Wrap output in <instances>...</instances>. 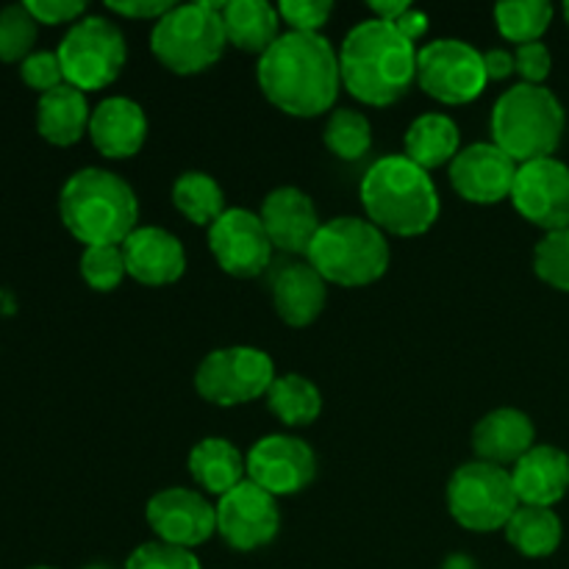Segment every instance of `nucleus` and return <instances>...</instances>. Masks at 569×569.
Returning <instances> with one entry per match:
<instances>
[{"label": "nucleus", "mask_w": 569, "mask_h": 569, "mask_svg": "<svg viewBox=\"0 0 569 569\" xmlns=\"http://www.w3.org/2000/svg\"><path fill=\"white\" fill-rule=\"evenodd\" d=\"M520 164L495 142H476L450 161V183L476 206H495L511 198Z\"/></svg>", "instance_id": "nucleus-17"}, {"label": "nucleus", "mask_w": 569, "mask_h": 569, "mask_svg": "<svg viewBox=\"0 0 569 569\" xmlns=\"http://www.w3.org/2000/svg\"><path fill=\"white\" fill-rule=\"evenodd\" d=\"M503 531L511 548L526 559L553 556L559 550L561 537H565L559 515L553 509H542V506H520Z\"/></svg>", "instance_id": "nucleus-28"}, {"label": "nucleus", "mask_w": 569, "mask_h": 569, "mask_svg": "<svg viewBox=\"0 0 569 569\" xmlns=\"http://www.w3.org/2000/svg\"><path fill=\"white\" fill-rule=\"evenodd\" d=\"M220 17L228 44L244 53L264 56L281 39L278 6L264 3V0H228V3H220Z\"/></svg>", "instance_id": "nucleus-24"}, {"label": "nucleus", "mask_w": 569, "mask_h": 569, "mask_svg": "<svg viewBox=\"0 0 569 569\" xmlns=\"http://www.w3.org/2000/svg\"><path fill=\"white\" fill-rule=\"evenodd\" d=\"M226 44L220 3L211 0L172 6L150 31V50L176 76H198L214 67Z\"/></svg>", "instance_id": "nucleus-7"}, {"label": "nucleus", "mask_w": 569, "mask_h": 569, "mask_svg": "<svg viewBox=\"0 0 569 569\" xmlns=\"http://www.w3.org/2000/svg\"><path fill=\"white\" fill-rule=\"evenodd\" d=\"M31 569H53V567H31Z\"/></svg>", "instance_id": "nucleus-48"}, {"label": "nucleus", "mask_w": 569, "mask_h": 569, "mask_svg": "<svg viewBox=\"0 0 569 569\" xmlns=\"http://www.w3.org/2000/svg\"><path fill=\"white\" fill-rule=\"evenodd\" d=\"M533 439H537V428L526 411L495 409L476 422L472 450H476L478 461L515 467L533 448Z\"/></svg>", "instance_id": "nucleus-22"}, {"label": "nucleus", "mask_w": 569, "mask_h": 569, "mask_svg": "<svg viewBox=\"0 0 569 569\" xmlns=\"http://www.w3.org/2000/svg\"><path fill=\"white\" fill-rule=\"evenodd\" d=\"M417 44L392 22H359L339 50L342 87L367 106L398 103L417 81Z\"/></svg>", "instance_id": "nucleus-2"}, {"label": "nucleus", "mask_w": 569, "mask_h": 569, "mask_svg": "<svg viewBox=\"0 0 569 569\" xmlns=\"http://www.w3.org/2000/svg\"><path fill=\"white\" fill-rule=\"evenodd\" d=\"M106 9L120 17H131V20L159 22L172 9V3L167 0H126V3H106Z\"/></svg>", "instance_id": "nucleus-41"}, {"label": "nucleus", "mask_w": 569, "mask_h": 569, "mask_svg": "<svg viewBox=\"0 0 569 569\" xmlns=\"http://www.w3.org/2000/svg\"><path fill=\"white\" fill-rule=\"evenodd\" d=\"M276 378V365L264 350L233 345V348L211 350L200 361L194 372V389L206 403L231 409L267 398Z\"/></svg>", "instance_id": "nucleus-10"}, {"label": "nucleus", "mask_w": 569, "mask_h": 569, "mask_svg": "<svg viewBox=\"0 0 569 569\" xmlns=\"http://www.w3.org/2000/svg\"><path fill=\"white\" fill-rule=\"evenodd\" d=\"M483 53L461 39H437L417 56V83L445 106H465L487 89Z\"/></svg>", "instance_id": "nucleus-11"}, {"label": "nucleus", "mask_w": 569, "mask_h": 569, "mask_svg": "<svg viewBox=\"0 0 569 569\" xmlns=\"http://www.w3.org/2000/svg\"><path fill=\"white\" fill-rule=\"evenodd\" d=\"M148 137V117L131 98H109L92 111L89 139L106 159H131Z\"/></svg>", "instance_id": "nucleus-21"}, {"label": "nucleus", "mask_w": 569, "mask_h": 569, "mask_svg": "<svg viewBox=\"0 0 569 569\" xmlns=\"http://www.w3.org/2000/svg\"><path fill=\"white\" fill-rule=\"evenodd\" d=\"M565 133V106L548 87L517 83L492 109L495 144L517 164L550 159Z\"/></svg>", "instance_id": "nucleus-5"}, {"label": "nucleus", "mask_w": 569, "mask_h": 569, "mask_svg": "<svg viewBox=\"0 0 569 569\" xmlns=\"http://www.w3.org/2000/svg\"><path fill=\"white\" fill-rule=\"evenodd\" d=\"M39 22L33 20L26 3L6 6L0 11V61H26L33 53Z\"/></svg>", "instance_id": "nucleus-34"}, {"label": "nucleus", "mask_w": 569, "mask_h": 569, "mask_svg": "<svg viewBox=\"0 0 569 569\" xmlns=\"http://www.w3.org/2000/svg\"><path fill=\"white\" fill-rule=\"evenodd\" d=\"M256 78L264 98L292 117L326 114L342 87L339 53L322 33H281V39L259 56Z\"/></svg>", "instance_id": "nucleus-1"}, {"label": "nucleus", "mask_w": 569, "mask_h": 569, "mask_svg": "<svg viewBox=\"0 0 569 569\" xmlns=\"http://www.w3.org/2000/svg\"><path fill=\"white\" fill-rule=\"evenodd\" d=\"M309 264L337 287H370L389 270L387 233L361 217H333L322 222L309 248Z\"/></svg>", "instance_id": "nucleus-6"}, {"label": "nucleus", "mask_w": 569, "mask_h": 569, "mask_svg": "<svg viewBox=\"0 0 569 569\" xmlns=\"http://www.w3.org/2000/svg\"><path fill=\"white\" fill-rule=\"evenodd\" d=\"M89 120H92V109L87 103V94L70 83H61L59 89L39 98L37 131L44 142L59 144V148L76 144L83 133H89Z\"/></svg>", "instance_id": "nucleus-25"}, {"label": "nucleus", "mask_w": 569, "mask_h": 569, "mask_svg": "<svg viewBox=\"0 0 569 569\" xmlns=\"http://www.w3.org/2000/svg\"><path fill=\"white\" fill-rule=\"evenodd\" d=\"M20 76L26 81V87L37 89L39 94H48L53 89H59L61 83H67L59 56L50 53V50H33L20 64Z\"/></svg>", "instance_id": "nucleus-37"}, {"label": "nucleus", "mask_w": 569, "mask_h": 569, "mask_svg": "<svg viewBox=\"0 0 569 569\" xmlns=\"http://www.w3.org/2000/svg\"><path fill=\"white\" fill-rule=\"evenodd\" d=\"M126 569H200V561L192 550L176 548V545L156 539V542L139 545L128 556Z\"/></svg>", "instance_id": "nucleus-36"}, {"label": "nucleus", "mask_w": 569, "mask_h": 569, "mask_svg": "<svg viewBox=\"0 0 569 569\" xmlns=\"http://www.w3.org/2000/svg\"><path fill=\"white\" fill-rule=\"evenodd\" d=\"M326 148L342 161H359L372 148V128L361 111L337 109L326 122Z\"/></svg>", "instance_id": "nucleus-32"}, {"label": "nucleus", "mask_w": 569, "mask_h": 569, "mask_svg": "<svg viewBox=\"0 0 569 569\" xmlns=\"http://www.w3.org/2000/svg\"><path fill=\"white\" fill-rule=\"evenodd\" d=\"M448 509L461 528L476 533L500 531L520 509L511 472L506 467L470 461L450 476Z\"/></svg>", "instance_id": "nucleus-8"}, {"label": "nucleus", "mask_w": 569, "mask_h": 569, "mask_svg": "<svg viewBox=\"0 0 569 569\" xmlns=\"http://www.w3.org/2000/svg\"><path fill=\"white\" fill-rule=\"evenodd\" d=\"M172 203L194 226L211 228L226 214V192L209 172H183L172 187Z\"/></svg>", "instance_id": "nucleus-30"}, {"label": "nucleus", "mask_w": 569, "mask_h": 569, "mask_svg": "<svg viewBox=\"0 0 569 569\" xmlns=\"http://www.w3.org/2000/svg\"><path fill=\"white\" fill-rule=\"evenodd\" d=\"M59 214L67 231L87 248L122 244L139 228V200L120 176L87 167L61 189Z\"/></svg>", "instance_id": "nucleus-4"}, {"label": "nucleus", "mask_w": 569, "mask_h": 569, "mask_svg": "<svg viewBox=\"0 0 569 569\" xmlns=\"http://www.w3.org/2000/svg\"><path fill=\"white\" fill-rule=\"evenodd\" d=\"M515 209L548 233L569 228V167L559 159L520 164L511 189Z\"/></svg>", "instance_id": "nucleus-13"}, {"label": "nucleus", "mask_w": 569, "mask_h": 569, "mask_svg": "<svg viewBox=\"0 0 569 569\" xmlns=\"http://www.w3.org/2000/svg\"><path fill=\"white\" fill-rule=\"evenodd\" d=\"M56 56L64 70V81L87 94L106 89L120 78L128 48L114 22L106 17H81L61 39Z\"/></svg>", "instance_id": "nucleus-9"}, {"label": "nucleus", "mask_w": 569, "mask_h": 569, "mask_svg": "<svg viewBox=\"0 0 569 569\" xmlns=\"http://www.w3.org/2000/svg\"><path fill=\"white\" fill-rule=\"evenodd\" d=\"M495 22L500 37L520 44L542 42V33L553 22V6L548 0H506L495 6Z\"/></svg>", "instance_id": "nucleus-31"}, {"label": "nucleus", "mask_w": 569, "mask_h": 569, "mask_svg": "<svg viewBox=\"0 0 569 569\" xmlns=\"http://www.w3.org/2000/svg\"><path fill=\"white\" fill-rule=\"evenodd\" d=\"M445 569H476V567H472V561L467 559V556H453V559H448Z\"/></svg>", "instance_id": "nucleus-45"}, {"label": "nucleus", "mask_w": 569, "mask_h": 569, "mask_svg": "<svg viewBox=\"0 0 569 569\" xmlns=\"http://www.w3.org/2000/svg\"><path fill=\"white\" fill-rule=\"evenodd\" d=\"M565 20H567V26H569V3H565Z\"/></svg>", "instance_id": "nucleus-47"}, {"label": "nucleus", "mask_w": 569, "mask_h": 569, "mask_svg": "<svg viewBox=\"0 0 569 569\" xmlns=\"http://www.w3.org/2000/svg\"><path fill=\"white\" fill-rule=\"evenodd\" d=\"M267 406L283 426L303 428L320 417L322 395L309 378L287 372V376H278L272 381L270 392H267Z\"/></svg>", "instance_id": "nucleus-29"}, {"label": "nucleus", "mask_w": 569, "mask_h": 569, "mask_svg": "<svg viewBox=\"0 0 569 569\" xmlns=\"http://www.w3.org/2000/svg\"><path fill=\"white\" fill-rule=\"evenodd\" d=\"M533 272L548 287L569 292V228L545 233V239L533 250Z\"/></svg>", "instance_id": "nucleus-35"}, {"label": "nucleus", "mask_w": 569, "mask_h": 569, "mask_svg": "<svg viewBox=\"0 0 569 569\" xmlns=\"http://www.w3.org/2000/svg\"><path fill=\"white\" fill-rule=\"evenodd\" d=\"M189 476L198 483L203 492L228 495L237 489L239 483L248 481V459L233 448L228 439L209 437L200 439L192 450H189Z\"/></svg>", "instance_id": "nucleus-26"}, {"label": "nucleus", "mask_w": 569, "mask_h": 569, "mask_svg": "<svg viewBox=\"0 0 569 569\" xmlns=\"http://www.w3.org/2000/svg\"><path fill=\"white\" fill-rule=\"evenodd\" d=\"M409 9L411 6L406 3V0H387V3H383V0H376V3H370V11L376 14V20H383V22H395Z\"/></svg>", "instance_id": "nucleus-44"}, {"label": "nucleus", "mask_w": 569, "mask_h": 569, "mask_svg": "<svg viewBox=\"0 0 569 569\" xmlns=\"http://www.w3.org/2000/svg\"><path fill=\"white\" fill-rule=\"evenodd\" d=\"M367 220L383 233L420 237L439 220V192L431 176L406 156H383L361 178Z\"/></svg>", "instance_id": "nucleus-3"}, {"label": "nucleus", "mask_w": 569, "mask_h": 569, "mask_svg": "<svg viewBox=\"0 0 569 569\" xmlns=\"http://www.w3.org/2000/svg\"><path fill=\"white\" fill-rule=\"evenodd\" d=\"M483 67H487V78L489 81H503L509 78L515 70V53L503 48H492L483 53Z\"/></svg>", "instance_id": "nucleus-42"}, {"label": "nucleus", "mask_w": 569, "mask_h": 569, "mask_svg": "<svg viewBox=\"0 0 569 569\" xmlns=\"http://www.w3.org/2000/svg\"><path fill=\"white\" fill-rule=\"evenodd\" d=\"M83 569H114V567H109V565H89V567H83Z\"/></svg>", "instance_id": "nucleus-46"}, {"label": "nucleus", "mask_w": 569, "mask_h": 569, "mask_svg": "<svg viewBox=\"0 0 569 569\" xmlns=\"http://www.w3.org/2000/svg\"><path fill=\"white\" fill-rule=\"evenodd\" d=\"M550 67H553V56H550L548 44L545 42L520 44V48L515 50V70L522 76V83L542 87L545 78L550 76Z\"/></svg>", "instance_id": "nucleus-39"}, {"label": "nucleus", "mask_w": 569, "mask_h": 569, "mask_svg": "<svg viewBox=\"0 0 569 569\" xmlns=\"http://www.w3.org/2000/svg\"><path fill=\"white\" fill-rule=\"evenodd\" d=\"M144 517L161 542L183 550L198 548L217 533V509L194 489H161L148 500Z\"/></svg>", "instance_id": "nucleus-16"}, {"label": "nucleus", "mask_w": 569, "mask_h": 569, "mask_svg": "<svg viewBox=\"0 0 569 569\" xmlns=\"http://www.w3.org/2000/svg\"><path fill=\"white\" fill-rule=\"evenodd\" d=\"M461 153L459 126L448 114H422L406 131V159L422 170L450 164Z\"/></svg>", "instance_id": "nucleus-27"}, {"label": "nucleus", "mask_w": 569, "mask_h": 569, "mask_svg": "<svg viewBox=\"0 0 569 569\" xmlns=\"http://www.w3.org/2000/svg\"><path fill=\"white\" fill-rule=\"evenodd\" d=\"M278 14H281V20H287L292 31L320 33L328 17L333 14V3H328V0H283L278 6Z\"/></svg>", "instance_id": "nucleus-38"}, {"label": "nucleus", "mask_w": 569, "mask_h": 569, "mask_svg": "<svg viewBox=\"0 0 569 569\" xmlns=\"http://www.w3.org/2000/svg\"><path fill=\"white\" fill-rule=\"evenodd\" d=\"M509 472L520 506L553 509L569 489V456L553 445H533Z\"/></svg>", "instance_id": "nucleus-20"}, {"label": "nucleus", "mask_w": 569, "mask_h": 569, "mask_svg": "<svg viewBox=\"0 0 569 569\" xmlns=\"http://www.w3.org/2000/svg\"><path fill=\"white\" fill-rule=\"evenodd\" d=\"M272 248L289 256H306L322 228L315 200L298 187H278L264 198L259 211Z\"/></svg>", "instance_id": "nucleus-18"}, {"label": "nucleus", "mask_w": 569, "mask_h": 569, "mask_svg": "<svg viewBox=\"0 0 569 569\" xmlns=\"http://www.w3.org/2000/svg\"><path fill=\"white\" fill-rule=\"evenodd\" d=\"M392 26L398 28V31L403 33V37L409 39V42L417 44L422 37H426V31H428V17L422 14V11L409 9L403 17H398V20H395Z\"/></svg>", "instance_id": "nucleus-43"}, {"label": "nucleus", "mask_w": 569, "mask_h": 569, "mask_svg": "<svg viewBox=\"0 0 569 569\" xmlns=\"http://www.w3.org/2000/svg\"><path fill=\"white\" fill-rule=\"evenodd\" d=\"M328 300V283L309 261L287 264L272 281V303L278 317L292 328H306L322 315Z\"/></svg>", "instance_id": "nucleus-23"}, {"label": "nucleus", "mask_w": 569, "mask_h": 569, "mask_svg": "<svg viewBox=\"0 0 569 569\" xmlns=\"http://www.w3.org/2000/svg\"><path fill=\"white\" fill-rule=\"evenodd\" d=\"M209 248L220 270L233 278H259L276 250L261 217L248 209H228L209 228Z\"/></svg>", "instance_id": "nucleus-15"}, {"label": "nucleus", "mask_w": 569, "mask_h": 569, "mask_svg": "<svg viewBox=\"0 0 569 569\" xmlns=\"http://www.w3.org/2000/svg\"><path fill=\"white\" fill-rule=\"evenodd\" d=\"M128 276L122 244H94L81 253V278L94 292H114Z\"/></svg>", "instance_id": "nucleus-33"}, {"label": "nucleus", "mask_w": 569, "mask_h": 569, "mask_svg": "<svg viewBox=\"0 0 569 569\" xmlns=\"http://www.w3.org/2000/svg\"><path fill=\"white\" fill-rule=\"evenodd\" d=\"M248 481L270 492L272 498L298 495L315 481L317 456L303 439L287 433H270L250 448Z\"/></svg>", "instance_id": "nucleus-14"}, {"label": "nucleus", "mask_w": 569, "mask_h": 569, "mask_svg": "<svg viewBox=\"0 0 569 569\" xmlns=\"http://www.w3.org/2000/svg\"><path fill=\"white\" fill-rule=\"evenodd\" d=\"M217 533L233 550H259L278 537L281 511L278 498L256 487L253 481H242L237 489L217 500Z\"/></svg>", "instance_id": "nucleus-12"}, {"label": "nucleus", "mask_w": 569, "mask_h": 569, "mask_svg": "<svg viewBox=\"0 0 569 569\" xmlns=\"http://www.w3.org/2000/svg\"><path fill=\"white\" fill-rule=\"evenodd\" d=\"M26 9L42 26H64V22L76 26L83 11H87V6L81 0H28Z\"/></svg>", "instance_id": "nucleus-40"}, {"label": "nucleus", "mask_w": 569, "mask_h": 569, "mask_svg": "<svg viewBox=\"0 0 569 569\" xmlns=\"http://www.w3.org/2000/svg\"><path fill=\"white\" fill-rule=\"evenodd\" d=\"M128 276L144 287H167L176 283L187 270V253L181 239L172 237L164 228H137L122 242Z\"/></svg>", "instance_id": "nucleus-19"}]
</instances>
